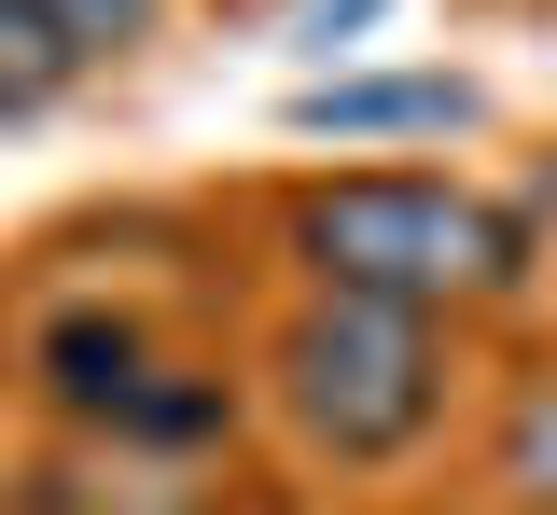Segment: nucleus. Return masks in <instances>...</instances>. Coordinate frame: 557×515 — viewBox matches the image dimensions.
<instances>
[{
    "instance_id": "nucleus-1",
    "label": "nucleus",
    "mask_w": 557,
    "mask_h": 515,
    "mask_svg": "<svg viewBox=\"0 0 557 515\" xmlns=\"http://www.w3.org/2000/svg\"><path fill=\"white\" fill-rule=\"evenodd\" d=\"M265 251L293 293H362V306H418V321H502L530 306L544 251L516 196H487L460 167H418V153H362V167H293L265 196Z\"/></svg>"
},
{
    "instance_id": "nucleus-2",
    "label": "nucleus",
    "mask_w": 557,
    "mask_h": 515,
    "mask_svg": "<svg viewBox=\"0 0 557 515\" xmlns=\"http://www.w3.org/2000/svg\"><path fill=\"white\" fill-rule=\"evenodd\" d=\"M251 404L278 418V445L335 488H391L474 404V335L418 321V306H362V293H278L251 335Z\"/></svg>"
},
{
    "instance_id": "nucleus-3",
    "label": "nucleus",
    "mask_w": 557,
    "mask_h": 515,
    "mask_svg": "<svg viewBox=\"0 0 557 515\" xmlns=\"http://www.w3.org/2000/svg\"><path fill=\"white\" fill-rule=\"evenodd\" d=\"M278 126H293V140H335V153L460 140V126H487V84L474 71H321V84H293Z\"/></svg>"
},
{
    "instance_id": "nucleus-4",
    "label": "nucleus",
    "mask_w": 557,
    "mask_h": 515,
    "mask_svg": "<svg viewBox=\"0 0 557 515\" xmlns=\"http://www.w3.org/2000/svg\"><path fill=\"white\" fill-rule=\"evenodd\" d=\"M474 474H487V515H557V349L502 363L487 432H474Z\"/></svg>"
},
{
    "instance_id": "nucleus-5",
    "label": "nucleus",
    "mask_w": 557,
    "mask_h": 515,
    "mask_svg": "<svg viewBox=\"0 0 557 515\" xmlns=\"http://www.w3.org/2000/svg\"><path fill=\"white\" fill-rule=\"evenodd\" d=\"M28 14H42V42H57L70 71H126V56L168 42V14H182V0H28Z\"/></svg>"
},
{
    "instance_id": "nucleus-6",
    "label": "nucleus",
    "mask_w": 557,
    "mask_h": 515,
    "mask_svg": "<svg viewBox=\"0 0 557 515\" xmlns=\"http://www.w3.org/2000/svg\"><path fill=\"white\" fill-rule=\"evenodd\" d=\"M70 84H84V71L42 42V14H28V0H0V126H42Z\"/></svg>"
},
{
    "instance_id": "nucleus-7",
    "label": "nucleus",
    "mask_w": 557,
    "mask_h": 515,
    "mask_svg": "<svg viewBox=\"0 0 557 515\" xmlns=\"http://www.w3.org/2000/svg\"><path fill=\"white\" fill-rule=\"evenodd\" d=\"M391 14H405V0H293L278 28H293L307 56H335V42H362V28H391Z\"/></svg>"
},
{
    "instance_id": "nucleus-8",
    "label": "nucleus",
    "mask_w": 557,
    "mask_h": 515,
    "mask_svg": "<svg viewBox=\"0 0 557 515\" xmlns=\"http://www.w3.org/2000/svg\"><path fill=\"white\" fill-rule=\"evenodd\" d=\"M516 223H530V251H544V237H557V167H544V181H530V196H516Z\"/></svg>"
}]
</instances>
